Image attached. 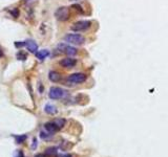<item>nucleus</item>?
Here are the masks:
<instances>
[{"instance_id": "obj_1", "label": "nucleus", "mask_w": 168, "mask_h": 157, "mask_svg": "<svg viewBox=\"0 0 168 157\" xmlns=\"http://www.w3.org/2000/svg\"><path fill=\"white\" fill-rule=\"evenodd\" d=\"M64 41L75 45H81L85 42V38L78 34H68L64 37Z\"/></svg>"}, {"instance_id": "obj_2", "label": "nucleus", "mask_w": 168, "mask_h": 157, "mask_svg": "<svg viewBox=\"0 0 168 157\" xmlns=\"http://www.w3.org/2000/svg\"><path fill=\"white\" fill-rule=\"evenodd\" d=\"M86 81V74H81V72H77V74H70L67 78V83L68 85H77V84L84 83Z\"/></svg>"}, {"instance_id": "obj_3", "label": "nucleus", "mask_w": 168, "mask_h": 157, "mask_svg": "<svg viewBox=\"0 0 168 157\" xmlns=\"http://www.w3.org/2000/svg\"><path fill=\"white\" fill-rule=\"evenodd\" d=\"M92 23L88 20H81V21H77L75 22L72 25V30L74 32H83V30H86L90 27Z\"/></svg>"}, {"instance_id": "obj_4", "label": "nucleus", "mask_w": 168, "mask_h": 157, "mask_svg": "<svg viewBox=\"0 0 168 157\" xmlns=\"http://www.w3.org/2000/svg\"><path fill=\"white\" fill-rule=\"evenodd\" d=\"M65 92H66L65 90H63L60 87H52L50 89L48 96L52 99H62L65 96Z\"/></svg>"}, {"instance_id": "obj_5", "label": "nucleus", "mask_w": 168, "mask_h": 157, "mask_svg": "<svg viewBox=\"0 0 168 157\" xmlns=\"http://www.w3.org/2000/svg\"><path fill=\"white\" fill-rule=\"evenodd\" d=\"M55 16L58 20L60 21H66L68 18H69V10L65 6H62V8H59L58 10L55 13Z\"/></svg>"}, {"instance_id": "obj_6", "label": "nucleus", "mask_w": 168, "mask_h": 157, "mask_svg": "<svg viewBox=\"0 0 168 157\" xmlns=\"http://www.w3.org/2000/svg\"><path fill=\"white\" fill-rule=\"evenodd\" d=\"M58 49L60 50L61 52H63V54L67 55V56H75V55L77 54V49L75 47H73V46H69V45H66V44L64 43H61L58 45Z\"/></svg>"}, {"instance_id": "obj_7", "label": "nucleus", "mask_w": 168, "mask_h": 157, "mask_svg": "<svg viewBox=\"0 0 168 157\" xmlns=\"http://www.w3.org/2000/svg\"><path fill=\"white\" fill-rule=\"evenodd\" d=\"M76 64H77L76 59H73V58H70V57L64 58L60 61V65L64 68H73Z\"/></svg>"}, {"instance_id": "obj_8", "label": "nucleus", "mask_w": 168, "mask_h": 157, "mask_svg": "<svg viewBox=\"0 0 168 157\" xmlns=\"http://www.w3.org/2000/svg\"><path fill=\"white\" fill-rule=\"evenodd\" d=\"M24 45L26 46L27 50H30L31 52L36 54L37 50H38V45H37V43L34 40H26V41H24Z\"/></svg>"}, {"instance_id": "obj_9", "label": "nucleus", "mask_w": 168, "mask_h": 157, "mask_svg": "<svg viewBox=\"0 0 168 157\" xmlns=\"http://www.w3.org/2000/svg\"><path fill=\"white\" fill-rule=\"evenodd\" d=\"M44 129H45V131L50 132V133H52V134L56 133L57 131L60 130L59 127L54 123V121H52V123H46L45 125H44Z\"/></svg>"}, {"instance_id": "obj_10", "label": "nucleus", "mask_w": 168, "mask_h": 157, "mask_svg": "<svg viewBox=\"0 0 168 157\" xmlns=\"http://www.w3.org/2000/svg\"><path fill=\"white\" fill-rule=\"evenodd\" d=\"M44 111H45V113L50 114V115H54V114H56L58 112V110H57L56 106L52 105V104H46L45 107H44Z\"/></svg>"}, {"instance_id": "obj_11", "label": "nucleus", "mask_w": 168, "mask_h": 157, "mask_svg": "<svg viewBox=\"0 0 168 157\" xmlns=\"http://www.w3.org/2000/svg\"><path fill=\"white\" fill-rule=\"evenodd\" d=\"M48 55H50V52L47 49H42L36 52V57L39 60H44L46 57H48Z\"/></svg>"}, {"instance_id": "obj_12", "label": "nucleus", "mask_w": 168, "mask_h": 157, "mask_svg": "<svg viewBox=\"0 0 168 157\" xmlns=\"http://www.w3.org/2000/svg\"><path fill=\"white\" fill-rule=\"evenodd\" d=\"M48 78H50V80L52 82H58L59 80H60L61 76L57 71H50V74H48Z\"/></svg>"}, {"instance_id": "obj_13", "label": "nucleus", "mask_w": 168, "mask_h": 157, "mask_svg": "<svg viewBox=\"0 0 168 157\" xmlns=\"http://www.w3.org/2000/svg\"><path fill=\"white\" fill-rule=\"evenodd\" d=\"M14 137L16 139L17 143H24V140H26L27 135H26V134H22V135H15Z\"/></svg>"}, {"instance_id": "obj_14", "label": "nucleus", "mask_w": 168, "mask_h": 157, "mask_svg": "<svg viewBox=\"0 0 168 157\" xmlns=\"http://www.w3.org/2000/svg\"><path fill=\"white\" fill-rule=\"evenodd\" d=\"M54 123L56 124L57 126L59 127V129H61V128L63 127L64 125H65V119L64 118H57L54 121Z\"/></svg>"}, {"instance_id": "obj_15", "label": "nucleus", "mask_w": 168, "mask_h": 157, "mask_svg": "<svg viewBox=\"0 0 168 157\" xmlns=\"http://www.w3.org/2000/svg\"><path fill=\"white\" fill-rule=\"evenodd\" d=\"M57 150L58 149L56 147L48 148V149H46L45 154H47V155H55V154H57Z\"/></svg>"}, {"instance_id": "obj_16", "label": "nucleus", "mask_w": 168, "mask_h": 157, "mask_svg": "<svg viewBox=\"0 0 168 157\" xmlns=\"http://www.w3.org/2000/svg\"><path fill=\"white\" fill-rule=\"evenodd\" d=\"M53 136V134L52 133H50V132H43V131H41L40 132V137L42 139H50V137Z\"/></svg>"}, {"instance_id": "obj_17", "label": "nucleus", "mask_w": 168, "mask_h": 157, "mask_svg": "<svg viewBox=\"0 0 168 157\" xmlns=\"http://www.w3.org/2000/svg\"><path fill=\"white\" fill-rule=\"evenodd\" d=\"M17 58L20 59V60H25L26 59V55H22L21 52H19V54L17 55Z\"/></svg>"}, {"instance_id": "obj_18", "label": "nucleus", "mask_w": 168, "mask_h": 157, "mask_svg": "<svg viewBox=\"0 0 168 157\" xmlns=\"http://www.w3.org/2000/svg\"><path fill=\"white\" fill-rule=\"evenodd\" d=\"M37 148V139L34 138V140H33V145H32V149H36Z\"/></svg>"}, {"instance_id": "obj_19", "label": "nucleus", "mask_w": 168, "mask_h": 157, "mask_svg": "<svg viewBox=\"0 0 168 157\" xmlns=\"http://www.w3.org/2000/svg\"><path fill=\"white\" fill-rule=\"evenodd\" d=\"M24 45V42H16L15 43V46H17V47H20V46H23Z\"/></svg>"}, {"instance_id": "obj_20", "label": "nucleus", "mask_w": 168, "mask_h": 157, "mask_svg": "<svg viewBox=\"0 0 168 157\" xmlns=\"http://www.w3.org/2000/svg\"><path fill=\"white\" fill-rule=\"evenodd\" d=\"M58 157H72L70 154H60V155H58Z\"/></svg>"}, {"instance_id": "obj_21", "label": "nucleus", "mask_w": 168, "mask_h": 157, "mask_svg": "<svg viewBox=\"0 0 168 157\" xmlns=\"http://www.w3.org/2000/svg\"><path fill=\"white\" fill-rule=\"evenodd\" d=\"M2 56V52H1V49H0V57Z\"/></svg>"}]
</instances>
